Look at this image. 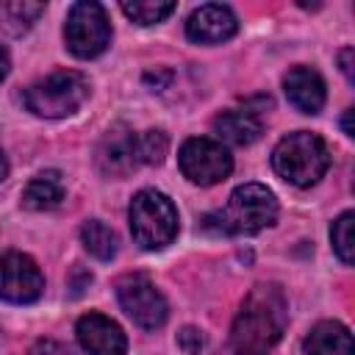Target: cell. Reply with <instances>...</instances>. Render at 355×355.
<instances>
[{"mask_svg": "<svg viewBox=\"0 0 355 355\" xmlns=\"http://www.w3.org/2000/svg\"><path fill=\"white\" fill-rule=\"evenodd\" d=\"M286 324V305L283 294L272 286H255V291L241 305L233 336H230V355H269L272 347L280 341Z\"/></svg>", "mask_w": 355, "mask_h": 355, "instance_id": "cell-1", "label": "cell"}, {"mask_svg": "<svg viewBox=\"0 0 355 355\" xmlns=\"http://www.w3.org/2000/svg\"><path fill=\"white\" fill-rule=\"evenodd\" d=\"M272 166L283 180L305 189V186H313L327 172L330 150L322 136L297 130L277 141V147L272 150Z\"/></svg>", "mask_w": 355, "mask_h": 355, "instance_id": "cell-2", "label": "cell"}, {"mask_svg": "<svg viewBox=\"0 0 355 355\" xmlns=\"http://www.w3.org/2000/svg\"><path fill=\"white\" fill-rule=\"evenodd\" d=\"M133 241L141 250H164L178 236V208L164 191L141 189L128 208Z\"/></svg>", "mask_w": 355, "mask_h": 355, "instance_id": "cell-3", "label": "cell"}, {"mask_svg": "<svg viewBox=\"0 0 355 355\" xmlns=\"http://www.w3.org/2000/svg\"><path fill=\"white\" fill-rule=\"evenodd\" d=\"M89 100V80L80 72H53L25 89V105L36 116L61 119L75 114Z\"/></svg>", "mask_w": 355, "mask_h": 355, "instance_id": "cell-4", "label": "cell"}, {"mask_svg": "<svg viewBox=\"0 0 355 355\" xmlns=\"http://www.w3.org/2000/svg\"><path fill=\"white\" fill-rule=\"evenodd\" d=\"M219 219V233H258L277 219V200L261 183H244L230 194Z\"/></svg>", "mask_w": 355, "mask_h": 355, "instance_id": "cell-5", "label": "cell"}, {"mask_svg": "<svg viewBox=\"0 0 355 355\" xmlns=\"http://www.w3.org/2000/svg\"><path fill=\"white\" fill-rule=\"evenodd\" d=\"M64 42H67V50L78 58L100 55L111 42V22L105 8L94 0L75 3L64 22Z\"/></svg>", "mask_w": 355, "mask_h": 355, "instance_id": "cell-6", "label": "cell"}, {"mask_svg": "<svg viewBox=\"0 0 355 355\" xmlns=\"http://www.w3.org/2000/svg\"><path fill=\"white\" fill-rule=\"evenodd\" d=\"M178 164H180V172L197 186H214V183L225 180L233 169V158H230L227 147H222V141H214L205 136L186 139L178 153Z\"/></svg>", "mask_w": 355, "mask_h": 355, "instance_id": "cell-7", "label": "cell"}, {"mask_svg": "<svg viewBox=\"0 0 355 355\" xmlns=\"http://www.w3.org/2000/svg\"><path fill=\"white\" fill-rule=\"evenodd\" d=\"M116 297L122 311L144 330H155L166 322L169 305L164 294L155 288V283L147 275H125L116 283Z\"/></svg>", "mask_w": 355, "mask_h": 355, "instance_id": "cell-8", "label": "cell"}, {"mask_svg": "<svg viewBox=\"0 0 355 355\" xmlns=\"http://www.w3.org/2000/svg\"><path fill=\"white\" fill-rule=\"evenodd\" d=\"M44 291V277L36 261L25 252L0 255V300L14 305L36 302Z\"/></svg>", "mask_w": 355, "mask_h": 355, "instance_id": "cell-9", "label": "cell"}, {"mask_svg": "<svg viewBox=\"0 0 355 355\" xmlns=\"http://www.w3.org/2000/svg\"><path fill=\"white\" fill-rule=\"evenodd\" d=\"M236 31H239L236 14L227 6H222V3L200 6L186 19V36L191 42H197V44H219V42H227L230 36H236Z\"/></svg>", "mask_w": 355, "mask_h": 355, "instance_id": "cell-10", "label": "cell"}, {"mask_svg": "<svg viewBox=\"0 0 355 355\" xmlns=\"http://www.w3.org/2000/svg\"><path fill=\"white\" fill-rule=\"evenodd\" d=\"M78 341L89 355H125L128 349V338L122 333V327L103 316V313H86L78 319L75 324Z\"/></svg>", "mask_w": 355, "mask_h": 355, "instance_id": "cell-11", "label": "cell"}, {"mask_svg": "<svg viewBox=\"0 0 355 355\" xmlns=\"http://www.w3.org/2000/svg\"><path fill=\"white\" fill-rule=\"evenodd\" d=\"M283 89L288 103L302 114H319L327 100L324 78L311 67H291L283 78Z\"/></svg>", "mask_w": 355, "mask_h": 355, "instance_id": "cell-12", "label": "cell"}, {"mask_svg": "<svg viewBox=\"0 0 355 355\" xmlns=\"http://www.w3.org/2000/svg\"><path fill=\"white\" fill-rule=\"evenodd\" d=\"M97 161L105 175H128L139 164V136L122 125L111 128L97 150Z\"/></svg>", "mask_w": 355, "mask_h": 355, "instance_id": "cell-13", "label": "cell"}, {"mask_svg": "<svg viewBox=\"0 0 355 355\" xmlns=\"http://www.w3.org/2000/svg\"><path fill=\"white\" fill-rule=\"evenodd\" d=\"M214 130L219 133V139L230 141V144H252L261 130H263V122L255 111H241V108H233V111H222L216 119H214Z\"/></svg>", "mask_w": 355, "mask_h": 355, "instance_id": "cell-14", "label": "cell"}, {"mask_svg": "<svg viewBox=\"0 0 355 355\" xmlns=\"http://www.w3.org/2000/svg\"><path fill=\"white\" fill-rule=\"evenodd\" d=\"M308 355H355L352 333L341 322H319L305 338Z\"/></svg>", "mask_w": 355, "mask_h": 355, "instance_id": "cell-15", "label": "cell"}, {"mask_svg": "<svg viewBox=\"0 0 355 355\" xmlns=\"http://www.w3.org/2000/svg\"><path fill=\"white\" fill-rule=\"evenodd\" d=\"M64 200V180L55 169H47L28 180L22 189V205L31 211H50Z\"/></svg>", "mask_w": 355, "mask_h": 355, "instance_id": "cell-16", "label": "cell"}, {"mask_svg": "<svg viewBox=\"0 0 355 355\" xmlns=\"http://www.w3.org/2000/svg\"><path fill=\"white\" fill-rule=\"evenodd\" d=\"M44 14V3L31 0H0V31L8 36H22Z\"/></svg>", "mask_w": 355, "mask_h": 355, "instance_id": "cell-17", "label": "cell"}, {"mask_svg": "<svg viewBox=\"0 0 355 355\" xmlns=\"http://www.w3.org/2000/svg\"><path fill=\"white\" fill-rule=\"evenodd\" d=\"M80 241H83V247H86L94 258H100V261H111V258L116 255V233H114L105 222H100V219L83 222V227H80Z\"/></svg>", "mask_w": 355, "mask_h": 355, "instance_id": "cell-18", "label": "cell"}, {"mask_svg": "<svg viewBox=\"0 0 355 355\" xmlns=\"http://www.w3.org/2000/svg\"><path fill=\"white\" fill-rule=\"evenodd\" d=\"M175 11V3L172 0H128L122 3V14L128 19H133L136 25H155V22H164L169 14Z\"/></svg>", "mask_w": 355, "mask_h": 355, "instance_id": "cell-19", "label": "cell"}, {"mask_svg": "<svg viewBox=\"0 0 355 355\" xmlns=\"http://www.w3.org/2000/svg\"><path fill=\"white\" fill-rule=\"evenodd\" d=\"M352 225H355V214L352 211H344L333 227H330V241H333V250L336 255L344 261V263H352V255H355V239H352Z\"/></svg>", "mask_w": 355, "mask_h": 355, "instance_id": "cell-20", "label": "cell"}, {"mask_svg": "<svg viewBox=\"0 0 355 355\" xmlns=\"http://www.w3.org/2000/svg\"><path fill=\"white\" fill-rule=\"evenodd\" d=\"M169 150V139L164 130H144L139 136V161L144 164H161Z\"/></svg>", "mask_w": 355, "mask_h": 355, "instance_id": "cell-21", "label": "cell"}, {"mask_svg": "<svg viewBox=\"0 0 355 355\" xmlns=\"http://www.w3.org/2000/svg\"><path fill=\"white\" fill-rule=\"evenodd\" d=\"M178 344H180V349H183V352L197 355V352L202 349V336H200L194 327H183V330L178 333Z\"/></svg>", "mask_w": 355, "mask_h": 355, "instance_id": "cell-22", "label": "cell"}, {"mask_svg": "<svg viewBox=\"0 0 355 355\" xmlns=\"http://www.w3.org/2000/svg\"><path fill=\"white\" fill-rule=\"evenodd\" d=\"M28 355H72L61 341H53V338H39Z\"/></svg>", "mask_w": 355, "mask_h": 355, "instance_id": "cell-23", "label": "cell"}, {"mask_svg": "<svg viewBox=\"0 0 355 355\" xmlns=\"http://www.w3.org/2000/svg\"><path fill=\"white\" fill-rule=\"evenodd\" d=\"M338 61H341V72L347 75V80H355V75H352V47H344L338 53Z\"/></svg>", "mask_w": 355, "mask_h": 355, "instance_id": "cell-24", "label": "cell"}, {"mask_svg": "<svg viewBox=\"0 0 355 355\" xmlns=\"http://www.w3.org/2000/svg\"><path fill=\"white\" fill-rule=\"evenodd\" d=\"M8 69H11V58H8V50H6L3 44H0V83L6 80Z\"/></svg>", "mask_w": 355, "mask_h": 355, "instance_id": "cell-25", "label": "cell"}, {"mask_svg": "<svg viewBox=\"0 0 355 355\" xmlns=\"http://www.w3.org/2000/svg\"><path fill=\"white\" fill-rule=\"evenodd\" d=\"M349 119H352V108H347V114H344V133H347V136H355V130H352V122H349Z\"/></svg>", "mask_w": 355, "mask_h": 355, "instance_id": "cell-26", "label": "cell"}, {"mask_svg": "<svg viewBox=\"0 0 355 355\" xmlns=\"http://www.w3.org/2000/svg\"><path fill=\"white\" fill-rule=\"evenodd\" d=\"M6 172H8V164H6V155H3V147H0V180L6 178Z\"/></svg>", "mask_w": 355, "mask_h": 355, "instance_id": "cell-27", "label": "cell"}]
</instances>
